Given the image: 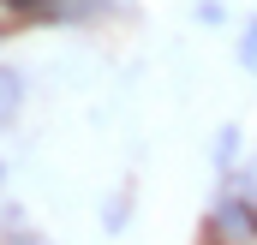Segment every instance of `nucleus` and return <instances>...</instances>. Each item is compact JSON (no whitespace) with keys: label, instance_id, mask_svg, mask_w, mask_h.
I'll return each instance as SVG.
<instances>
[{"label":"nucleus","instance_id":"f257e3e1","mask_svg":"<svg viewBox=\"0 0 257 245\" xmlns=\"http://www.w3.org/2000/svg\"><path fill=\"white\" fill-rule=\"evenodd\" d=\"M215 245H251L257 239V203L251 197H239V191H227L221 203H215Z\"/></svg>","mask_w":257,"mask_h":245},{"label":"nucleus","instance_id":"f03ea898","mask_svg":"<svg viewBox=\"0 0 257 245\" xmlns=\"http://www.w3.org/2000/svg\"><path fill=\"white\" fill-rule=\"evenodd\" d=\"M126 209H132V185H120V191L102 203V221H108V233H120V227H126Z\"/></svg>","mask_w":257,"mask_h":245},{"label":"nucleus","instance_id":"7ed1b4c3","mask_svg":"<svg viewBox=\"0 0 257 245\" xmlns=\"http://www.w3.org/2000/svg\"><path fill=\"white\" fill-rule=\"evenodd\" d=\"M233 156H239V126H221L215 132V168H233Z\"/></svg>","mask_w":257,"mask_h":245},{"label":"nucleus","instance_id":"20e7f679","mask_svg":"<svg viewBox=\"0 0 257 245\" xmlns=\"http://www.w3.org/2000/svg\"><path fill=\"white\" fill-rule=\"evenodd\" d=\"M12 114H18V72L0 66V126L12 120Z\"/></svg>","mask_w":257,"mask_h":245},{"label":"nucleus","instance_id":"39448f33","mask_svg":"<svg viewBox=\"0 0 257 245\" xmlns=\"http://www.w3.org/2000/svg\"><path fill=\"white\" fill-rule=\"evenodd\" d=\"M239 66L257 78V18H245V30H239Z\"/></svg>","mask_w":257,"mask_h":245},{"label":"nucleus","instance_id":"423d86ee","mask_svg":"<svg viewBox=\"0 0 257 245\" xmlns=\"http://www.w3.org/2000/svg\"><path fill=\"white\" fill-rule=\"evenodd\" d=\"M233 191H239V197H251V203H257V156L245 162V168H233Z\"/></svg>","mask_w":257,"mask_h":245},{"label":"nucleus","instance_id":"0eeeda50","mask_svg":"<svg viewBox=\"0 0 257 245\" xmlns=\"http://www.w3.org/2000/svg\"><path fill=\"white\" fill-rule=\"evenodd\" d=\"M209 245H215V239H209Z\"/></svg>","mask_w":257,"mask_h":245}]
</instances>
